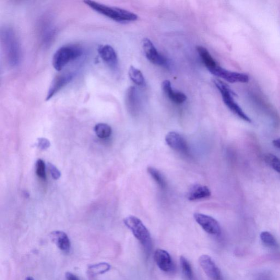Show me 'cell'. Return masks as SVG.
Here are the masks:
<instances>
[{
  "label": "cell",
  "mask_w": 280,
  "mask_h": 280,
  "mask_svg": "<svg viewBox=\"0 0 280 280\" xmlns=\"http://www.w3.org/2000/svg\"><path fill=\"white\" fill-rule=\"evenodd\" d=\"M1 39L8 65L17 66L22 59V48L16 32L12 28L5 26L1 31Z\"/></svg>",
  "instance_id": "1"
},
{
  "label": "cell",
  "mask_w": 280,
  "mask_h": 280,
  "mask_svg": "<svg viewBox=\"0 0 280 280\" xmlns=\"http://www.w3.org/2000/svg\"><path fill=\"white\" fill-rule=\"evenodd\" d=\"M84 3L94 10V11L116 21V22H133L138 18L135 13L122 8L108 6V5L102 3L89 1V0L84 1Z\"/></svg>",
  "instance_id": "2"
},
{
  "label": "cell",
  "mask_w": 280,
  "mask_h": 280,
  "mask_svg": "<svg viewBox=\"0 0 280 280\" xmlns=\"http://www.w3.org/2000/svg\"><path fill=\"white\" fill-rule=\"evenodd\" d=\"M83 55V49L77 45H66L58 49L53 56L52 65L57 71H61L68 64Z\"/></svg>",
  "instance_id": "3"
},
{
  "label": "cell",
  "mask_w": 280,
  "mask_h": 280,
  "mask_svg": "<svg viewBox=\"0 0 280 280\" xmlns=\"http://www.w3.org/2000/svg\"><path fill=\"white\" fill-rule=\"evenodd\" d=\"M214 83L217 88L220 92L224 102L227 107L240 118L247 122L251 123V119L248 117L246 113L243 112L238 104L235 103L233 96L235 94L231 91L230 88L226 84L219 80L214 81Z\"/></svg>",
  "instance_id": "4"
},
{
  "label": "cell",
  "mask_w": 280,
  "mask_h": 280,
  "mask_svg": "<svg viewBox=\"0 0 280 280\" xmlns=\"http://www.w3.org/2000/svg\"><path fill=\"white\" fill-rule=\"evenodd\" d=\"M56 31L54 20L50 15L42 17L38 25V36L41 45L49 48L56 39Z\"/></svg>",
  "instance_id": "5"
},
{
  "label": "cell",
  "mask_w": 280,
  "mask_h": 280,
  "mask_svg": "<svg viewBox=\"0 0 280 280\" xmlns=\"http://www.w3.org/2000/svg\"><path fill=\"white\" fill-rule=\"evenodd\" d=\"M124 223L142 244L146 245L150 242V232L139 219L129 216L124 220Z\"/></svg>",
  "instance_id": "6"
},
{
  "label": "cell",
  "mask_w": 280,
  "mask_h": 280,
  "mask_svg": "<svg viewBox=\"0 0 280 280\" xmlns=\"http://www.w3.org/2000/svg\"><path fill=\"white\" fill-rule=\"evenodd\" d=\"M75 74L70 71L62 72L57 75L52 81L46 96V101H49L53 97L65 88L73 80Z\"/></svg>",
  "instance_id": "7"
},
{
  "label": "cell",
  "mask_w": 280,
  "mask_h": 280,
  "mask_svg": "<svg viewBox=\"0 0 280 280\" xmlns=\"http://www.w3.org/2000/svg\"><path fill=\"white\" fill-rule=\"evenodd\" d=\"M194 218L198 224L207 233L214 235H218L221 234L220 224L219 222L213 217L203 214L195 213L194 214Z\"/></svg>",
  "instance_id": "8"
},
{
  "label": "cell",
  "mask_w": 280,
  "mask_h": 280,
  "mask_svg": "<svg viewBox=\"0 0 280 280\" xmlns=\"http://www.w3.org/2000/svg\"><path fill=\"white\" fill-rule=\"evenodd\" d=\"M209 71L213 75L223 78L227 82L231 83H247L249 81V77L246 74L227 70L219 65L209 70Z\"/></svg>",
  "instance_id": "9"
},
{
  "label": "cell",
  "mask_w": 280,
  "mask_h": 280,
  "mask_svg": "<svg viewBox=\"0 0 280 280\" xmlns=\"http://www.w3.org/2000/svg\"><path fill=\"white\" fill-rule=\"evenodd\" d=\"M142 47H143L145 55L148 60L153 64L159 66H165L167 64V60L157 50L152 42L149 39H144L142 40Z\"/></svg>",
  "instance_id": "10"
},
{
  "label": "cell",
  "mask_w": 280,
  "mask_h": 280,
  "mask_svg": "<svg viewBox=\"0 0 280 280\" xmlns=\"http://www.w3.org/2000/svg\"><path fill=\"white\" fill-rule=\"evenodd\" d=\"M200 266L207 276L213 280H223L220 269L213 259L207 255L201 256L199 259Z\"/></svg>",
  "instance_id": "11"
},
{
  "label": "cell",
  "mask_w": 280,
  "mask_h": 280,
  "mask_svg": "<svg viewBox=\"0 0 280 280\" xmlns=\"http://www.w3.org/2000/svg\"><path fill=\"white\" fill-rule=\"evenodd\" d=\"M166 141L167 145L174 151L185 155H189V148L186 141L176 132H169L166 136Z\"/></svg>",
  "instance_id": "12"
},
{
  "label": "cell",
  "mask_w": 280,
  "mask_h": 280,
  "mask_svg": "<svg viewBox=\"0 0 280 280\" xmlns=\"http://www.w3.org/2000/svg\"><path fill=\"white\" fill-rule=\"evenodd\" d=\"M98 51L103 61L109 66L110 69L114 71L118 70V56L117 53L112 46L108 45L100 46Z\"/></svg>",
  "instance_id": "13"
},
{
  "label": "cell",
  "mask_w": 280,
  "mask_h": 280,
  "mask_svg": "<svg viewBox=\"0 0 280 280\" xmlns=\"http://www.w3.org/2000/svg\"><path fill=\"white\" fill-rule=\"evenodd\" d=\"M155 261L157 265L163 272H169L172 271L173 263L169 253L164 250L158 249L154 255Z\"/></svg>",
  "instance_id": "14"
},
{
  "label": "cell",
  "mask_w": 280,
  "mask_h": 280,
  "mask_svg": "<svg viewBox=\"0 0 280 280\" xmlns=\"http://www.w3.org/2000/svg\"><path fill=\"white\" fill-rule=\"evenodd\" d=\"M50 237L53 242L59 249L65 252H69L71 242L65 232L62 231H54L51 232Z\"/></svg>",
  "instance_id": "15"
},
{
  "label": "cell",
  "mask_w": 280,
  "mask_h": 280,
  "mask_svg": "<svg viewBox=\"0 0 280 280\" xmlns=\"http://www.w3.org/2000/svg\"><path fill=\"white\" fill-rule=\"evenodd\" d=\"M162 88L164 93L174 103L181 104L186 101L187 97L186 95L173 90L171 82L168 80H165L163 82Z\"/></svg>",
  "instance_id": "16"
},
{
  "label": "cell",
  "mask_w": 280,
  "mask_h": 280,
  "mask_svg": "<svg viewBox=\"0 0 280 280\" xmlns=\"http://www.w3.org/2000/svg\"><path fill=\"white\" fill-rule=\"evenodd\" d=\"M210 189L202 184H194L190 188L187 194V198L190 201H195L210 197Z\"/></svg>",
  "instance_id": "17"
},
{
  "label": "cell",
  "mask_w": 280,
  "mask_h": 280,
  "mask_svg": "<svg viewBox=\"0 0 280 280\" xmlns=\"http://www.w3.org/2000/svg\"><path fill=\"white\" fill-rule=\"evenodd\" d=\"M125 103L130 113L135 114L138 111L139 102L135 87L128 89L125 94Z\"/></svg>",
  "instance_id": "18"
},
{
  "label": "cell",
  "mask_w": 280,
  "mask_h": 280,
  "mask_svg": "<svg viewBox=\"0 0 280 280\" xmlns=\"http://www.w3.org/2000/svg\"><path fill=\"white\" fill-rule=\"evenodd\" d=\"M197 50L201 59L209 71L218 65L209 52L205 47L198 46L197 47Z\"/></svg>",
  "instance_id": "19"
},
{
  "label": "cell",
  "mask_w": 280,
  "mask_h": 280,
  "mask_svg": "<svg viewBox=\"0 0 280 280\" xmlns=\"http://www.w3.org/2000/svg\"><path fill=\"white\" fill-rule=\"evenodd\" d=\"M147 172L161 189H166L167 186L166 178L159 170L150 167L147 168Z\"/></svg>",
  "instance_id": "20"
},
{
  "label": "cell",
  "mask_w": 280,
  "mask_h": 280,
  "mask_svg": "<svg viewBox=\"0 0 280 280\" xmlns=\"http://www.w3.org/2000/svg\"><path fill=\"white\" fill-rule=\"evenodd\" d=\"M111 266L107 263H100L88 267V273L89 276L94 277L99 276L110 270Z\"/></svg>",
  "instance_id": "21"
},
{
  "label": "cell",
  "mask_w": 280,
  "mask_h": 280,
  "mask_svg": "<svg viewBox=\"0 0 280 280\" xmlns=\"http://www.w3.org/2000/svg\"><path fill=\"white\" fill-rule=\"evenodd\" d=\"M129 76L130 80L138 86H144L145 84V78L141 71L136 67L131 66L129 69Z\"/></svg>",
  "instance_id": "22"
},
{
  "label": "cell",
  "mask_w": 280,
  "mask_h": 280,
  "mask_svg": "<svg viewBox=\"0 0 280 280\" xmlns=\"http://www.w3.org/2000/svg\"><path fill=\"white\" fill-rule=\"evenodd\" d=\"M95 131L100 139H107L112 134V128L110 125L105 123H99L95 126Z\"/></svg>",
  "instance_id": "23"
},
{
  "label": "cell",
  "mask_w": 280,
  "mask_h": 280,
  "mask_svg": "<svg viewBox=\"0 0 280 280\" xmlns=\"http://www.w3.org/2000/svg\"><path fill=\"white\" fill-rule=\"evenodd\" d=\"M260 238L264 245L272 248H278V243L275 237L269 231H262L260 234Z\"/></svg>",
  "instance_id": "24"
},
{
  "label": "cell",
  "mask_w": 280,
  "mask_h": 280,
  "mask_svg": "<svg viewBox=\"0 0 280 280\" xmlns=\"http://www.w3.org/2000/svg\"><path fill=\"white\" fill-rule=\"evenodd\" d=\"M264 161L275 171L280 173V159L276 155L267 153L264 157Z\"/></svg>",
  "instance_id": "25"
},
{
  "label": "cell",
  "mask_w": 280,
  "mask_h": 280,
  "mask_svg": "<svg viewBox=\"0 0 280 280\" xmlns=\"http://www.w3.org/2000/svg\"><path fill=\"white\" fill-rule=\"evenodd\" d=\"M180 264L184 276L191 280L193 278V273L191 264L183 256L180 257Z\"/></svg>",
  "instance_id": "26"
},
{
  "label": "cell",
  "mask_w": 280,
  "mask_h": 280,
  "mask_svg": "<svg viewBox=\"0 0 280 280\" xmlns=\"http://www.w3.org/2000/svg\"><path fill=\"white\" fill-rule=\"evenodd\" d=\"M36 173L39 177L45 179L46 178V166L45 162L38 160L36 163Z\"/></svg>",
  "instance_id": "27"
},
{
  "label": "cell",
  "mask_w": 280,
  "mask_h": 280,
  "mask_svg": "<svg viewBox=\"0 0 280 280\" xmlns=\"http://www.w3.org/2000/svg\"><path fill=\"white\" fill-rule=\"evenodd\" d=\"M48 168L53 178L56 179V180L60 178L61 173L55 166L52 165V163H49Z\"/></svg>",
  "instance_id": "28"
},
{
  "label": "cell",
  "mask_w": 280,
  "mask_h": 280,
  "mask_svg": "<svg viewBox=\"0 0 280 280\" xmlns=\"http://www.w3.org/2000/svg\"><path fill=\"white\" fill-rule=\"evenodd\" d=\"M39 149L41 150H46L48 149L51 146L50 141L46 138H39L38 139V145H37Z\"/></svg>",
  "instance_id": "29"
},
{
  "label": "cell",
  "mask_w": 280,
  "mask_h": 280,
  "mask_svg": "<svg viewBox=\"0 0 280 280\" xmlns=\"http://www.w3.org/2000/svg\"><path fill=\"white\" fill-rule=\"evenodd\" d=\"M65 276L66 280H80L75 275L71 273H67Z\"/></svg>",
  "instance_id": "30"
},
{
  "label": "cell",
  "mask_w": 280,
  "mask_h": 280,
  "mask_svg": "<svg viewBox=\"0 0 280 280\" xmlns=\"http://www.w3.org/2000/svg\"><path fill=\"white\" fill-rule=\"evenodd\" d=\"M273 144L275 147H276L277 148H278V149H280V138L273 140Z\"/></svg>",
  "instance_id": "31"
},
{
  "label": "cell",
  "mask_w": 280,
  "mask_h": 280,
  "mask_svg": "<svg viewBox=\"0 0 280 280\" xmlns=\"http://www.w3.org/2000/svg\"><path fill=\"white\" fill-rule=\"evenodd\" d=\"M25 280H34L32 277H28Z\"/></svg>",
  "instance_id": "32"
}]
</instances>
